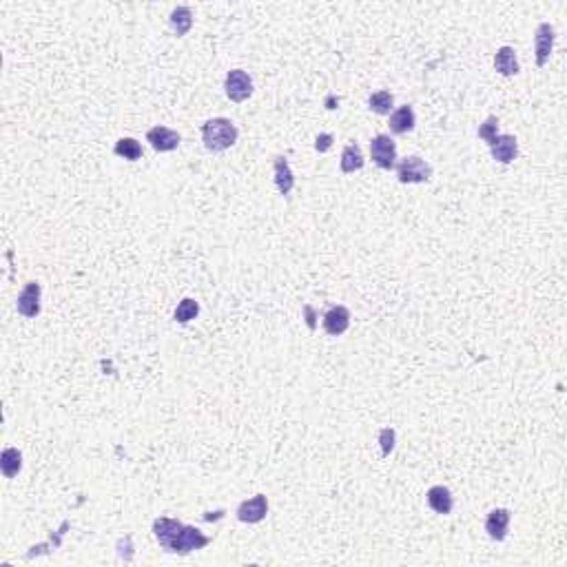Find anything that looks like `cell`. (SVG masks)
<instances>
[{
  "mask_svg": "<svg viewBox=\"0 0 567 567\" xmlns=\"http://www.w3.org/2000/svg\"><path fill=\"white\" fill-rule=\"evenodd\" d=\"M426 501L430 505L432 512H437V514H450L455 508V498H452V492H450L445 486H435V488H430L428 494H426Z\"/></svg>",
  "mask_w": 567,
  "mask_h": 567,
  "instance_id": "5bb4252c",
  "label": "cell"
},
{
  "mask_svg": "<svg viewBox=\"0 0 567 567\" xmlns=\"http://www.w3.org/2000/svg\"><path fill=\"white\" fill-rule=\"evenodd\" d=\"M275 187L281 195H291V191L295 189V175L291 171V164L281 156L275 158Z\"/></svg>",
  "mask_w": 567,
  "mask_h": 567,
  "instance_id": "e0dca14e",
  "label": "cell"
},
{
  "mask_svg": "<svg viewBox=\"0 0 567 567\" xmlns=\"http://www.w3.org/2000/svg\"><path fill=\"white\" fill-rule=\"evenodd\" d=\"M0 468H3L5 479H13L23 468V455L16 448H5L3 457H0Z\"/></svg>",
  "mask_w": 567,
  "mask_h": 567,
  "instance_id": "ffe728a7",
  "label": "cell"
},
{
  "mask_svg": "<svg viewBox=\"0 0 567 567\" xmlns=\"http://www.w3.org/2000/svg\"><path fill=\"white\" fill-rule=\"evenodd\" d=\"M113 153L129 160V162H136L142 158V144L136 138H120L113 146Z\"/></svg>",
  "mask_w": 567,
  "mask_h": 567,
  "instance_id": "44dd1931",
  "label": "cell"
},
{
  "mask_svg": "<svg viewBox=\"0 0 567 567\" xmlns=\"http://www.w3.org/2000/svg\"><path fill=\"white\" fill-rule=\"evenodd\" d=\"M363 153L359 144H346L341 151V173H355L363 169Z\"/></svg>",
  "mask_w": 567,
  "mask_h": 567,
  "instance_id": "ac0fdd59",
  "label": "cell"
},
{
  "mask_svg": "<svg viewBox=\"0 0 567 567\" xmlns=\"http://www.w3.org/2000/svg\"><path fill=\"white\" fill-rule=\"evenodd\" d=\"M197 315H199V304L195 302V299H191V297H185L177 304V308L173 312V320L177 324H189L191 320H195Z\"/></svg>",
  "mask_w": 567,
  "mask_h": 567,
  "instance_id": "603a6c76",
  "label": "cell"
},
{
  "mask_svg": "<svg viewBox=\"0 0 567 567\" xmlns=\"http://www.w3.org/2000/svg\"><path fill=\"white\" fill-rule=\"evenodd\" d=\"M368 105H370V111H375L377 115H390L392 107H394V95L386 89L375 91L368 98Z\"/></svg>",
  "mask_w": 567,
  "mask_h": 567,
  "instance_id": "7402d4cb",
  "label": "cell"
},
{
  "mask_svg": "<svg viewBox=\"0 0 567 567\" xmlns=\"http://www.w3.org/2000/svg\"><path fill=\"white\" fill-rule=\"evenodd\" d=\"M490 153L496 162L510 164L519 156V142H516L514 136H496V140L490 144Z\"/></svg>",
  "mask_w": 567,
  "mask_h": 567,
  "instance_id": "4fadbf2b",
  "label": "cell"
},
{
  "mask_svg": "<svg viewBox=\"0 0 567 567\" xmlns=\"http://www.w3.org/2000/svg\"><path fill=\"white\" fill-rule=\"evenodd\" d=\"M332 146V136L330 133H322V136H317V142H315V148L320 153H326L328 148Z\"/></svg>",
  "mask_w": 567,
  "mask_h": 567,
  "instance_id": "4316f807",
  "label": "cell"
},
{
  "mask_svg": "<svg viewBox=\"0 0 567 567\" xmlns=\"http://www.w3.org/2000/svg\"><path fill=\"white\" fill-rule=\"evenodd\" d=\"M350 326V310L346 306H332L324 315V330L332 337H339Z\"/></svg>",
  "mask_w": 567,
  "mask_h": 567,
  "instance_id": "7c38bea8",
  "label": "cell"
},
{
  "mask_svg": "<svg viewBox=\"0 0 567 567\" xmlns=\"http://www.w3.org/2000/svg\"><path fill=\"white\" fill-rule=\"evenodd\" d=\"M397 177L402 185H423L432 177V166L419 156H408L397 166Z\"/></svg>",
  "mask_w": 567,
  "mask_h": 567,
  "instance_id": "7a4b0ae2",
  "label": "cell"
},
{
  "mask_svg": "<svg viewBox=\"0 0 567 567\" xmlns=\"http://www.w3.org/2000/svg\"><path fill=\"white\" fill-rule=\"evenodd\" d=\"M118 556H120L122 561H127V563L133 559V543H131V537H124V539L118 541Z\"/></svg>",
  "mask_w": 567,
  "mask_h": 567,
  "instance_id": "484cf974",
  "label": "cell"
},
{
  "mask_svg": "<svg viewBox=\"0 0 567 567\" xmlns=\"http://www.w3.org/2000/svg\"><path fill=\"white\" fill-rule=\"evenodd\" d=\"M40 284L38 281H29L25 284V288L21 291L18 299H16V308H18V312L23 317H27V320H33V317H38L40 315Z\"/></svg>",
  "mask_w": 567,
  "mask_h": 567,
  "instance_id": "8992f818",
  "label": "cell"
},
{
  "mask_svg": "<svg viewBox=\"0 0 567 567\" xmlns=\"http://www.w3.org/2000/svg\"><path fill=\"white\" fill-rule=\"evenodd\" d=\"M512 514L505 508H496L486 516V532L492 541H503L508 537V527H510Z\"/></svg>",
  "mask_w": 567,
  "mask_h": 567,
  "instance_id": "8fae6325",
  "label": "cell"
},
{
  "mask_svg": "<svg viewBox=\"0 0 567 567\" xmlns=\"http://www.w3.org/2000/svg\"><path fill=\"white\" fill-rule=\"evenodd\" d=\"M335 103H339V100H335V98H328V100H326V105H328V109H335V107H332V105H335Z\"/></svg>",
  "mask_w": 567,
  "mask_h": 567,
  "instance_id": "f546056e",
  "label": "cell"
},
{
  "mask_svg": "<svg viewBox=\"0 0 567 567\" xmlns=\"http://www.w3.org/2000/svg\"><path fill=\"white\" fill-rule=\"evenodd\" d=\"M370 158L383 171H392L397 166V144L390 136L381 133L370 140Z\"/></svg>",
  "mask_w": 567,
  "mask_h": 567,
  "instance_id": "3957f363",
  "label": "cell"
},
{
  "mask_svg": "<svg viewBox=\"0 0 567 567\" xmlns=\"http://www.w3.org/2000/svg\"><path fill=\"white\" fill-rule=\"evenodd\" d=\"M222 516H224V510L215 512V514H213V512H206V514H204V521H218V519H222Z\"/></svg>",
  "mask_w": 567,
  "mask_h": 567,
  "instance_id": "f1b7e54d",
  "label": "cell"
},
{
  "mask_svg": "<svg viewBox=\"0 0 567 567\" xmlns=\"http://www.w3.org/2000/svg\"><path fill=\"white\" fill-rule=\"evenodd\" d=\"M496 136H498V118L496 115H490V118H486V122L479 127V138L486 140L490 146L496 140Z\"/></svg>",
  "mask_w": 567,
  "mask_h": 567,
  "instance_id": "cb8c5ba5",
  "label": "cell"
},
{
  "mask_svg": "<svg viewBox=\"0 0 567 567\" xmlns=\"http://www.w3.org/2000/svg\"><path fill=\"white\" fill-rule=\"evenodd\" d=\"M171 29L177 33V36H187L193 27V11L191 7H175L169 16Z\"/></svg>",
  "mask_w": 567,
  "mask_h": 567,
  "instance_id": "d6986e66",
  "label": "cell"
},
{
  "mask_svg": "<svg viewBox=\"0 0 567 567\" xmlns=\"http://www.w3.org/2000/svg\"><path fill=\"white\" fill-rule=\"evenodd\" d=\"M224 91L233 103H244L253 95V80L244 69H233L224 78Z\"/></svg>",
  "mask_w": 567,
  "mask_h": 567,
  "instance_id": "277c9868",
  "label": "cell"
},
{
  "mask_svg": "<svg viewBox=\"0 0 567 567\" xmlns=\"http://www.w3.org/2000/svg\"><path fill=\"white\" fill-rule=\"evenodd\" d=\"M390 131L397 133V136H404V133H410L416 124V115H414V109L410 105H404L399 107L397 111L390 113Z\"/></svg>",
  "mask_w": 567,
  "mask_h": 567,
  "instance_id": "9a60e30c",
  "label": "cell"
},
{
  "mask_svg": "<svg viewBox=\"0 0 567 567\" xmlns=\"http://www.w3.org/2000/svg\"><path fill=\"white\" fill-rule=\"evenodd\" d=\"M554 27L549 23H541L534 33V54H537V66H545L554 49Z\"/></svg>",
  "mask_w": 567,
  "mask_h": 567,
  "instance_id": "30bf717a",
  "label": "cell"
},
{
  "mask_svg": "<svg viewBox=\"0 0 567 567\" xmlns=\"http://www.w3.org/2000/svg\"><path fill=\"white\" fill-rule=\"evenodd\" d=\"M304 312H306V322H308V326L315 328V310H312V306H304Z\"/></svg>",
  "mask_w": 567,
  "mask_h": 567,
  "instance_id": "83f0119b",
  "label": "cell"
},
{
  "mask_svg": "<svg viewBox=\"0 0 567 567\" xmlns=\"http://www.w3.org/2000/svg\"><path fill=\"white\" fill-rule=\"evenodd\" d=\"M394 441H397V432H394L392 428H381V430H379L381 457H390V452L394 450Z\"/></svg>",
  "mask_w": 567,
  "mask_h": 567,
  "instance_id": "d4e9b609",
  "label": "cell"
},
{
  "mask_svg": "<svg viewBox=\"0 0 567 567\" xmlns=\"http://www.w3.org/2000/svg\"><path fill=\"white\" fill-rule=\"evenodd\" d=\"M269 514V498L264 494H255L253 498H246L238 508V519L242 523H262Z\"/></svg>",
  "mask_w": 567,
  "mask_h": 567,
  "instance_id": "ba28073f",
  "label": "cell"
},
{
  "mask_svg": "<svg viewBox=\"0 0 567 567\" xmlns=\"http://www.w3.org/2000/svg\"><path fill=\"white\" fill-rule=\"evenodd\" d=\"M209 543H211V539L206 534H202L195 525H185L180 532V537L175 539L173 547H171V554L187 556L191 552H197V549H204Z\"/></svg>",
  "mask_w": 567,
  "mask_h": 567,
  "instance_id": "5b68a950",
  "label": "cell"
},
{
  "mask_svg": "<svg viewBox=\"0 0 567 567\" xmlns=\"http://www.w3.org/2000/svg\"><path fill=\"white\" fill-rule=\"evenodd\" d=\"M146 142L151 144L158 153H169V151H175L180 146V133L169 129V127H162V124H156L146 131Z\"/></svg>",
  "mask_w": 567,
  "mask_h": 567,
  "instance_id": "52a82bcc",
  "label": "cell"
},
{
  "mask_svg": "<svg viewBox=\"0 0 567 567\" xmlns=\"http://www.w3.org/2000/svg\"><path fill=\"white\" fill-rule=\"evenodd\" d=\"M494 69L501 74V76H516L521 71L519 66V58H516V52L514 47H501L498 52L494 54Z\"/></svg>",
  "mask_w": 567,
  "mask_h": 567,
  "instance_id": "2e32d148",
  "label": "cell"
},
{
  "mask_svg": "<svg viewBox=\"0 0 567 567\" xmlns=\"http://www.w3.org/2000/svg\"><path fill=\"white\" fill-rule=\"evenodd\" d=\"M182 527H185V523H180L177 519H169V516H160V519L153 521V537H156V541L166 549V552H171V547H173L175 539L180 537Z\"/></svg>",
  "mask_w": 567,
  "mask_h": 567,
  "instance_id": "9c48e42d",
  "label": "cell"
},
{
  "mask_svg": "<svg viewBox=\"0 0 567 567\" xmlns=\"http://www.w3.org/2000/svg\"><path fill=\"white\" fill-rule=\"evenodd\" d=\"M240 131L228 118H213L202 124V142L209 151L220 153L238 142Z\"/></svg>",
  "mask_w": 567,
  "mask_h": 567,
  "instance_id": "6da1fadb",
  "label": "cell"
}]
</instances>
